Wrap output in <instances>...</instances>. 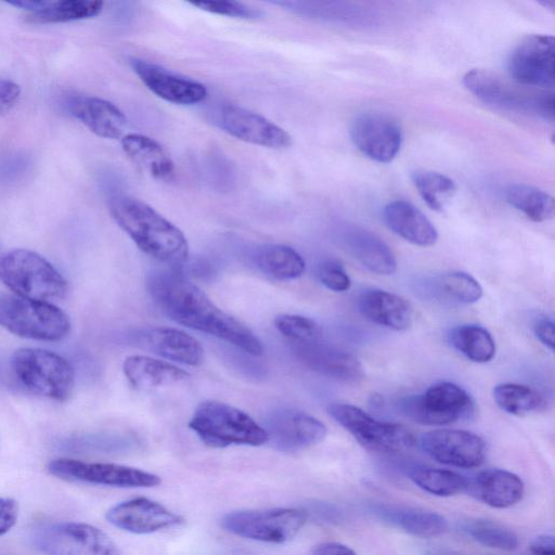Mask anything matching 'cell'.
<instances>
[{"label": "cell", "instance_id": "obj_45", "mask_svg": "<svg viewBox=\"0 0 555 555\" xmlns=\"http://www.w3.org/2000/svg\"><path fill=\"white\" fill-rule=\"evenodd\" d=\"M311 555H357L349 546L338 542H323L313 547Z\"/></svg>", "mask_w": 555, "mask_h": 555}, {"label": "cell", "instance_id": "obj_25", "mask_svg": "<svg viewBox=\"0 0 555 555\" xmlns=\"http://www.w3.org/2000/svg\"><path fill=\"white\" fill-rule=\"evenodd\" d=\"M128 383L140 390L172 386L190 378V374L166 360L143 354L128 356L122 363Z\"/></svg>", "mask_w": 555, "mask_h": 555}, {"label": "cell", "instance_id": "obj_12", "mask_svg": "<svg viewBox=\"0 0 555 555\" xmlns=\"http://www.w3.org/2000/svg\"><path fill=\"white\" fill-rule=\"evenodd\" d=\"M48 470L51 475L67 481L121 488H151L162 481L157 475L134 467L74 459L53 460L48 464Z\"/></svg>", "mask_w": 555, "mask_h": 555}, {"label": "cell", "instance_id": "obj_8", "mask_svg": "<svg viewBox=\"0 0 555 555\" xmlns=\"http://www.w3.org/2000/svg\"><path fill=\"white\" fill-rule=\"evenodd\" d=\"M31 545L44 555H121L101 529L85 522L47 521L29 532Z\"/></svg>", "mask_w": 555, "mask_h": 555}, {"label": "cell", "instance_id": "obj_43", "mask_svg": "<svg viewBox=\"0 0 555 555\" xmlns=\"http://www.w3.org/2000/svg\"><path fill=\"white\" fill-rule=\"evenodd\" d=\"M18 517V505L11 498H0V537L11 530Z\"/></svg>", "mask_w": 555, "mask_h": 555}, {"label": "cell", "instance_id": "obj_41", "mask_svg": "<svg viewBox=\"0 0 555 555\" xmlns=\"http://www.w3.org/2000/svg\"><path fill=\"white\" fill-rule=\"evenodd\" d=\"M201 10L230 17L255 20L261 16L260 11L236 1H201L190 2Z\"/></svg>", "mask_w": 555, "mask_h": 555}, {"label": "cell", "instance_id": "obj_44", "mask_svg": "<svg viewBox=\"0 0 555 555\" xmlns=\"http://www.w3.org/2000/svg\"><path fill=\"white\" fill-rule=\"evenodd\" d=\"M533 332L537 338L550 350L555 347L554 322L548 318H541L533 324Z\"/></svg>", "mask_w": 555, "mask_h": 555}, {"label": "cell", "instance_id": "obj_4", "mask_svg": "<svg viewBox=\"0 0 555 555\" xmlns=\"http://www.w3.org/2000/svg\"><path fill=\"white\" fill-rule=\"evenodd\" d=\"M0 281L17 296L48 302L68 292L66 280L51 262L24 248L0 256Z\"/></svg>", "mask_w": 555, "mask_h": 555}, {"label": "cell", "instance_id": "obj_30", "mask_svg": "<svg viewBox=\"0 0 555 555\" xmlns=\"http://www.w3.org/2000/svg\"><path fill=\"white\" fill-rule=\"evenodd\" d=\"M255 262L262 273L281 281L301 276L306 268L302 257L283 244L262 245L256 251Z\"/></svg>", "mask_w": 555, "mask_h": 555}, {"label": "cell", "instance_id": "obj_29", "mask_svg": "<svg viewBox=\"0 0 555 555\" xmlns=\"http://www.w3.org/2000/svg\"><path fill=\"white\" fill-rule=\"evenodd\" d=\"M121 147L128 158L150 177L160 181H170L175 177V163L156 140L128 133L121 138Z\"/></svg>", "mask_w": 555, "mask_h": 555}, {"label": "cell", "instance_id": "obj_3", "mask_svg": "<svg viewBox=\"0 0 555 555\" xmlns=\"http://www.w3.org/2000/svg\"><path fill=\"white\" fill-rule=\"evenodd\" d=\"M189 427L210 448L261 446L269 441L264 427L231 404L206 400L197 405Z\"/></svg>", "mask_w": 555, "mask_h": 555}, {"label": "cell", "instance_id": "obj_39", "mask_svg": "<svg viewBox=\"0 0 555 555\" xmlns=\"http://www.w3.org/2000/svg\"><path fill=\"white\" fill-rule=\"evenodd\" d=\"M275 328L292 345L301 346L322 339V328L312 319L299 314H281L274 320Z\"/></svg>", "mask_w": 555, "mask_h": 555}, {"label": "cell", "instance_id": "obj_36", "mask_svg": "<svg viewBox=\"0 0 555 555\" xmlns=\"http://www.w3.org/2000/svg\"><path fill=\"white\" fill-rule=\"evenodd\" d=\"M409 478L422 490L438 496H450L466 490L467 479L449 469L415 467Z\"/></svg>", "mask_w": 555, "mask_h": 555}, {"label": "cell", "instance_id": "obj_33", "mask_svg": "<svg viewBox=\"0 0 555 555\" xmlns=\"http://www.w3.org/2000/svg\"><path fill=\"white\" fill-rule=\"evenodd\" d=\"M454 349L473 362L486 363L495 354V343L485 327L474 324L460 325L449 334Z\"/></svg>", "mask_w": 555, "mask_h": 555}, {"label": "cell", "instance_id": "obj_20", "mask_svg": "<svg viewBox=\"0 0 555 555\" xmlns=\"http://www.w3.org/2000/svg\"><path fill=\"white\" fill-rule=\"evenodd\" d=\"M299 360L310 370L337 380L353 383L363 377L358 358L346 350L326 345L321 340L295 346Z\"/></svg>", "mask_w": 555, "mask_h": 555}, {"label": "cell", "instance_id": "obj_6", "mask_svg": "<svg viewBox=\"0 0 555 555\" xmlns=\"http://www.w3.org/2000/svg\"><path fill=\"white\" fill-rule=\"evenodd\" d=\"M11 366L17 380L35 395L65 401L73 392L74 369L55 352L40 348H21L12 354Z\"/></svg>", "mask_w": 555, "mask_h": 555}, {"label": "cell", "instance_id": "obj_15", "mask_svg": "<svg viewBox=\"0 0 555 555\" xmlns=\"http://www.w3.org/2000/svg\"><path fill=\"white\" fill-rule=\"evenodd\" d=\"M350 138L364 156L387 164L400 151L402 130L399 124L386 114L364 113L352 120Z\"/></svg>", "mask_w": 555, "mask_h": 555}, {"label": "cell", "instance_id": "obj_35", "mask_svg": "<svg viewBox=\"0 0 555 555\" xmlns=\"http://www.w3.org/2000/svg\"><path fill=\"white\" fill-rule=\"evenodd\" d=\"M496 404L505 412L522 416L542 411L545 400L535 389L520 384H499L493 389Z\"/></svg>", "mask_w": 555, "mask_h": 555}, {"label": "cell", "instance_id": "obj_32", "mask_svg": "<svg viewBox=\"0 0 555 555\" xmlns=\"http://www.w3.org/2000/svg\"><path fill=\"white\" fill-rule=\"evenodd\" d=\"M506 202L528 219L543 222L554 217V198L548 193L528 184H511L505 190Z\"/></svg>", "mask_w": 555, "mask_h": 555}, {"label": "cell", "instance_id": "obj_48", "mask_svg": "<svg viewBox=\"0 0 555 555\" xmlns=\"http://www.w3.org/2000/svg\"><path fill=\"white\" fill-rule=\"evenodd\" d=\"M543 4L547 7V4H548V1H546V2H543ZM550 4H551V7H550V8H551V9H553V7H554V1H551V2H550Z\"/></svg>", "mask_w": 555, "mask_h": 555}, {"label": "cell", "instance_id": "obj_16", "mask_svg": "<svg viewBox=\"0 0 555 555\" xmlns=\"http://www.w3.org/2000/svg\"><path fill=\"white\" fill-rule=\"evenodd\" d=\"M216 124L231 137L263 147L285 149L291 135L268 118L244 107L225 104L216 115Z\"/></svg>", "mask_w": 555, "mask_h": 555}, {"label": "cell", "instance_id": "obj_9", "mask_svg": "<svg viewBox=\"0 0 555 555\" xmlns=\"http://www.w3.org/2000/svg\"><path fill=\"white\" fill-rule=\"evenodd\" d=\"M399 410L416 423L440 426L469 418L474 413V401L461 386L440 382L421 395L402 399Z\"/></svg>", "mask_w": 555, "mask_h": 555}, {"label": "cell", "instance_id": "obj_18", "mask_svg": "<svg viewBox=\"0 0 555 555\" xmlns=\"http://www.w3.org/2000/svg\"><path fill=\"white\" fill-rule=\"evenodd\" d=\"M135 345L166 360L190 366L204 363L205 352L201 343L182 330L157 326L135 334Z\"/></svg>", "mask_w": 555, "mask_h": 555}, {"label": "cell", "instance_id": "obj_7", "mask_svg": "<svg viewBox=\"0 0 555 555\" xmlns=\"http://www.w3.org/2000/svg\"><path fill=\"white\" fill-rule=\"evenodd\" d=\"M0 326L36 340L57 341L70 332L67 314L48 301L0 293Z\"/></svg>", "mask_w": 555, "mask_h": 555}, {"label": "cell", "instance_id": "obj_21", "mask_svg": "<svg viewBox=\"0 0 555 555\" xmlns=\"http://www.w3.org/2000/svg\"><path fill=\"white\" fill-rule=\"evenodd\" d=\"M67 111L91 132L104 139L122 137L127 118L112 102L98 96L74 95L65 101Z\"/></svg>", "mask_w": 555, "mask_h": 555}, {"label": "cell", "instance_id": "obj_23", "mask_svg": "<svg viewBox=\"0 0 555 555\" xmlns=\"http://www.w3.org/2000/svg\"><path fill=\"white\" fill-rule=\"evenodd\" d=\"M466 490L491 507L506 508L521 500L525 487L522 480L514 473L490 468L467 480Z\"/></svg>", "mask_w": 555, "mask_h": 555}, {"label": "cell", "instance_id": "obj_1", "mask_svg": "<svg viewBox=\"0 0 555 555\" xmlns=\"http://www.w3.org/2000/svg\"><path fill=\"white\" fill-rule=\"evenodd\" d=\"M147 289L155 305L173 322L222 339L250 356L263 353L261 341L250 328L217 307L180 272L152 273Z\"/></svg>", "mask_w": 555, "mask_h": 555}, {"label": "cell", "instance_id": "obj_34", "mask_svg": "<svg viewBox=\"0 0 555 555\" xmlns=\"http://www.w3.org/2000/svg\"><path fill=\"white\" fill-rule=\"evenodd\" d=\"M102 9L103 2L95 0L44 1L27 20L37 24L65 23L96 16Z\"/></svg>", "mask_w": 555, "mask_h": 555}, {"label": "cell", "instance_id": "obj_26", "mask_svg": "<svg viewBox=\"0 0 555 555\" xmlns=\"http://www.w3.org/2000/svg\"><path fill=\"white\" fill-rule=\"evenodd\" d=\"M386 225L406 242L422 247L434 245L438 232L429 219L405 201L388 203L383 210Z\"/></svg>", "mask_w": 555, "mask_h": 555}, {"label": "cell", "instance_id": "obj_19", "mask_svg": "<svg viewBox=\"0 0 555 555\" xmlns=\"http://www.w3.org/2000/svg\"><path fill=\"white\" fill-rule=\"evenodd\" d=\"M131 66L146 88L167 102L193 105L203 102L208 95L203 83L177 76L153 63L133 59Z\"/></svg>", "mask_w": 555, "mask_h": 555}, {"label": "cell", "instance_id": "obj_38", "mask_svg": "<svg viewBox=\"0 0 555 555\" xmlns=\"http://www.w3.org/2000/svg\"><path fill=\"white\" fill-rule=\"evenodd\" d=\"M462 530L478 543L503 551L515 550L518 538L509 528L486 519L467 520Z\"/></svg>", "mask_w": 555, "mask_h": 555}, {"label": "cell", "instance_id": "obj_28", "mask_svg": "<svg viewBox=\"0 0 555 555\" xmlns=\"http://www.w3.org/2000/svg\"><path fill=\"white\" fill-rule=\"evenodd\" d=\"M349 253L375 274L390 275L397 270V260L390 247L374 233L351 225L343 234Z\"/></svg>", "mask_w": 555, "mask_h": 555}, {"label": "cell", "instance_id": "obj_46", "mask_svg": "<svg viewBox=\"0 0 555 555\" xmlns=\"http://www.w3.org/2000/svg\"><path fill=\"white\" fill-rule=\"evenodd\" d=\"M529 548L532 555H555L554 537L551 534L539 535L531 542Z\"/></svg>", "mask_w": 555, "mask_h": 555}, {"label": "cell", "instance_id": "obj_11", "mask_svg": "<svg viewBox=\"0 0 555 555\" xmlns=\"http://www.w3.org/2000/svg\"><path fill=\"white\" fill-rule=\"evenodd\" d=\"M306 519L307 515L296 508L246 509L228 513L221 526L237 537L282 544L299 532Z\"/></svg>", "mask_w": 555, "mask_h": 555}, {"label": "cell", "instance_id": "obj_47", "mask_svg": "<svg viewBox=\"0 0 555 555\" xmlns=\"http://www.w3.org/2000/svg\"><path fill=\"white\" fill-rule=\"evenodd\" d=\"M7 3L10 5H13L15 8L26 10L29 13H33V12L39 10L44 4V0H40V1H37V0L9 1Z\"/></svg>", "mask_w": 555, "mask_h": 555}, {"label": "cell", "instance_id": "obj_22", "mask_svg": "<svg viewBox=\"0 0 555 555\" xmlns=\"http://www.w3.org/2000/svg\"><path fill=\"white\" fill-rule=\"evenodd\" d=\"M269 440L281 451L294 452L321 442L326 436L325 425L305 412L279 416L266 429Z\"/></svg>", "mask_w": 555, "mask_h": 555}, {"label": "cell", "instance_id": "obj_27", "mask_svg": "<svg viewBox=\"0 0 555 555\" xmlns=\"http://www.w3.org/2000/svg\"><path fill=\"white\" fill-rule=\"evenodd\" d=\"M370 512L378 519L392 525L409 534L431 538L443 533L448 524L438 513L410 506L374 504Z\"/></svg>", "mask_w": 555, "mask_h": 555}, {"label": "cell", "instance_id": "obj_40", "mask_svg": "<svg viewBox=\"0 0 555 555\" xmlns=\"http://www.w3.org/2000/svg\"><path fill=\"white\" fill-rule=\"evenodd\" d=\"M319 281L328 289L337 293L346 292L351 286V280L343 264L334 259H326L318 266Z\"/></svg>", "mask_w": 555, "mask_h": 555}, {"label": "cell", "instance_id": "obj_5", "mask_svg": "<svg viewBox=\"0 0 555 555\" xmlns=\"http://www.w3.org/2000/svg\"><path fill=\"white\" fill-rule=\"evenodd\" d=\"M516 83V82H515ZM464 87L481 102L500 109L534 115L554 120L552 91H526L498 74L481 68L468 70L463 76Z\"/></svg>", "mask_w": 555, "mask_h": 555}, {"label": "cell", "instance_id": "obj_13", "mask_svg": "<svg viewBox=\"0 0 555 555\" xmlns=\"http://www.w3.org/2000/svg\"><path fill=\"white\" fill-rule=\"evenodd\" d=\"M554 37L542 34L525 36L507 59V72L517 85L528 88L554 87Z\"/></svg>", "mask_w": 555, "mask_h": 555}, {"label": "cell", "instance_id": "obj_37", "mask_svg": "<svg viewBox=\"0 0 555 555\" xmlns=\"http://www.w3.org/2000/svg\"><path fill=\"white\" fill-rule=\"evenodd\" d=\"M411 180L423 201L436 211H441L448 199L456 192L455 182L437 171L417 169L411 173Z\"/></svg>", "mask_w": 555, "mask_h": 555}, {"label": "cell", "instance_id": "obj_42", "mask_svg": "<svg viewBox=\"0 0 555 555\" xmlns=\"http://www.w3.org/2000/svg\"><path fill=\"white\" fill-rule=\"evenodd\" d=\"M21 96V87L5 78H0V116L8 114Z\"/></svg>", "mask_w": 555, "mask_h": 555}, {"label": "cell", "instance_id": "obj_10", "mask_svg": "<svg viewBox=\"0 0 555 555\" xmlns=\"http://www.w3.org/2000/svg\"><path fill=\"white\" fill-rule=\"evenodd\" d=\"M328 414L365 449L377 453H395L410 449L414 436L401 424L382 422L362 409L348 403H332Z\"/></svg>", "mask_w": 555, "mask_h": 555}, {"label": "cell", "instance_id": "obj_24", "mask_svg": "<svg viewBox=\"0 0 555 555\" xmlns=\"http://www.w3.org/2000/svg\"><path fill=\"white\" fill-rule=\"evenodd\" d=\"M358 308L369 321L392 331H406L413 321V309L409 301L396 294L370 289L358 298Z\"/></svg>", "mask_w": 555, "mask_h": 555}, {"label": "cell", "instance_id": "obj_17", "mask_svg": "<svg viewBox=\"0 0 555 555\" xmlns=\"http://www.w3.org/2000/svg\"><path fill=\"white\" fill-rule=\"evenodd\" d=\"M113 526L135 534L171 528L183 518L164 505L146 498H134L111 507L105 515Z\"/></svg>", "mask_w": 555, "mask_h": 555}, {"label": "cell", "instance_id": "obj_31", "mask_svg": "<svg viewBox=\"0 0 555 555\" xmlns=\"http://www.w3.org/2000/svg\"><path fill=\"white\" fill-rule=\"evenodd\" d=\"M429 294L438 299L470 305L482 296V287L470 274L460 271L446 272L428 283Z\"/></svg>", "mask_w": 555, "mask_h": 555}, {"label": "cell", "instance_id": "obj_14", "mask_svg": "<svg viewBox=\"0 0 555 555\" xmlns=\"http://www.w3.org/2000/svg\"><path fill=\"white\" fill-rule=\"evenodd\" d=\"M420 444L436 462L459 468L478 467L486 457L483 439L467 430H431L421 436Z\"/></svg>", "mask_w": 555, "mask_h": 555}, {"label": "cell", "instance_id": "obj_2", "mask_svg": "<svg viewBox=\"0 0 555 555\" xmlns=\"http://www.w3.org/2000/svg\"><path fill=\"white\" fill-rule=\"evenodd\" d=\"M109 210L116 223L149 257L171 266L188 259L189 244L183 232L145 202L117 196Z\"/></svg>", "mask_w": 555, "mask_h": 555}]
</instances>
